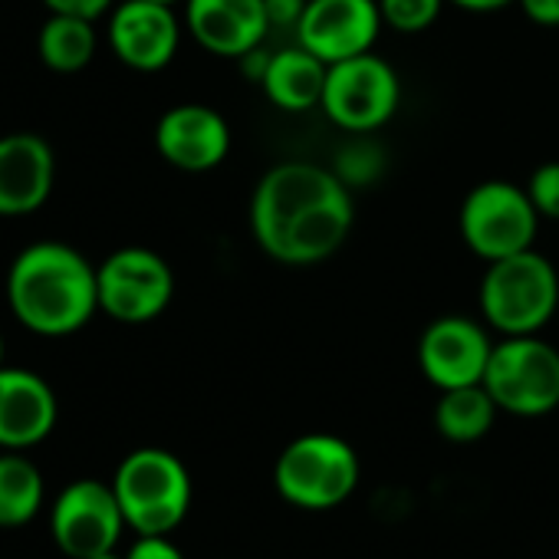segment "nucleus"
Returning a JSON list of instances; mask_svg holds the SVG:
<instances>
[{
    "mask_svg": "<svg viewBox=\"0 0 559 559\" xmlns=\"http://www.w3.org/2000/svg\"><path fill=\"white\" fill-rule=\"evenodd\" d=\"M451 4H457L461 11H471V14H493V11L513 4V0H451Z\"/></svg>",
    "mask_w": 559,
    "mask_h": 559,
    "instance_id": "c85d7f7f",
    "label": "nucleus"
},
{
    "mask_svg": "<svg viewBox=\"0 0 559 559\" xmlns=\"http://www.w3.org/2000/svg\"><path fill=\"white\" fill-rule=\"evenodd\" d=\"M444 8V0H379L382 21L399 34H421L428 31Z\"/></svg>",
    "mask_w": 559,
    "mask_h": 559,
    "instance_id": "4be33fe9",
    "label": "nucleus"
},
{
    "mask_svg": "<svg viewBox=\"0 0 559 559\" xmlns=\"http://www.w3.org/2000/svg\"><path fill=\"white\" fill-rule=\"evenodd\" d=\"M353 188L323 165H273L253 191L250 230L263 253L307 266L333 257L353 230Z\"/></svg>",
    "mask_w": 559,
    "mask_h": 559,
    "instance_id": "f257e3e1",
    "label": "nucleus"
},
{
    "mask_svg": "<svg viewBox=\"0 0 559 559\" xmlns=\"http://www.w3.org/2000/svg\"><path fill=\"white\" fill-rule=\"evenodd\" d=\"M536 227L539 211L513 181H480L461 204V237L487 263L530 250Z\"/></svg>",
    "mask_w": 559,
    "mask_h": 559,
    "instance_id": "0eeeda50",
    "label": "nucleus"
},
{
    "mask_svg": "<svg viewBox=\"0 0 559 559\" xmlns=\"http://www.w3.org/2000/svg\"><path fill=\"white\" fill-rule=\"evenodd\" d=\"M126 516L112 484L103 480H73L60 490L50 510V533L60 552L70 559H93L116 549Z\"/></svg>",
    "mask_w": 559,
    "mask_h": 559,
    "instance_id": "9d476101",
    "label": "nucleus"
},
{
    "mask_svg": "<svg viewBox=\"0 0 559 559\" xmlns=\"http://www.w3.org/2000/svg\"><path fill=\"white\" fill-rule=\"evenodd\" d=\"M44 474L24 451L0 454V526H27L44 507Z\"/></svg>",
    "mask_w": 559,
    "mask_h": 559,
    "instance_id": "412c9836",
    "label": "nucleus"
},
{
    "mask_svg": "<svg viewBox=\"0 0 559 559\" xmlns=\"http://www.w3.org/2000/svg\"><path fill=\"white\" fill-rule=\"evenodd\" d=\"M399 99H402V83L392 63L376 53H362L330 67L320 109L340 129L353 135H366L395 116Z\"/></svg>",
    "mask_w": 559,
    "mask_h": 559,
    "instance_id": "1a4fd4ad",
    "label": "nucleus"
},
{
    "mask_svg": "<svg viewBox=\"0 0 559 559\" xmlns=\"http://www.w3.org/2000/svg\"><path fill=\"white\" fill-rule=\"evenodd\" d=\"M273 480L284 500L307 510H330L356 490L359 457L336 435H304L284 448Z\"/></svg>",
    "mask_w": 559,
    "mask_h": 559,
    "instance_id": "39448f33",
    "label": "nucleus"
},
{
    "mask_svg": "<svg viewBox=\"0 0 559 559\" xmlns=\"http://www.w3.org/2000/svg\"><path fill=\"white\" fill-rule=\"evenodd\" d=\"M0 366H4V340H0Z\"/></svg>",
    "mask_w": 559,
    "mask_h": 559,
    "instance_id": "7c9ffc66",
    "label": "nucleus"
},
{
    "mask_svg": "<svg viewBox=\"0 0 559 559\" xmlns=\"http://www.w3.org/2000/svg\"><path fill=\"white\" fill-rule=\"evenodd\" d=\"M497 418V402L487 392L484 382L477 385H461V389H444L435 408V425L441 438L454 444H471L490 431Z\"/></svg>",
    "mask_w": 559,
    "mask_h": 559,
    "instance_id": "aec40b11",
    "label": "nucleus"
},
{
    "mask_svg": "<svg viewBox=\"0 0 559 559\" xmlns=\"http://www.w3.org/2000/svg\"><path fill=\"white\" fill-rule=\"evenodd\" d=\"M112 490L119 497L126 526H132L139 536H168L191 507L188 467L162 448L132 451L119 464Z\"/></svg>",
    "mask_w": 559,
    "mask_h": 559,
    "instance_id": "20e7f679",
    "label": "nucleus"
},
{
    "mask_svg": "<svg viewBox=\"0 0 559 559\" xmlns=\"http://www.w3.org/2000/svg\"><path fill=\"white\" fill-rule=\"evenodd\" d=\"M99 47L96 21L73 17V14H50V21L40 27L37 53L44 67L53 73H80L93 63Z\"/></svg>",
    "mask_w": 559,
    "mask_h": 559,
    "instance_id": "6ab92c4d",
    "label": "nucleus"
},
{
    "mask_svg": "<svg viewBox=\"0 0 559 559\" xmlns=\"http://www.w3.org/2000/svg\"><path fill=\"white\" fill-rule=\"evenodd\" d=\"M326 76H330V63H323L317 53H310L307 47L297 44L290 50L270 53L260 86L276 109L307 112L323 103Z\"/></svg>",
    "mask_w": 559,
    "mask_h": 559,
    "instance_id": "a211bd4d",
    "label": "nucleus"
},
{
    "mask_svg": "<svg viewBox=\"0 0 559 559\" xmlns=\"http://www.w3.org/2000/svg\"><path fill=\"white\" fill-rule=\"evenodd\" d=\"M126 559H185L181 549L175 543H168V536H139Z\"/></svg>",
    "mask_w": 559,
    "mask_h": 559,
    "instance_id": "bb28decb",
    "label": "nucleus"
},
{
    "mask_svg": "<svg viewBox=\"0 0 559 559\" xmlns=\"http://www.w3.org/2000/svg\"><path fill=\"white\" fill-rule=\"evenodd\" d=\"M50 14H73L86 21H99L116 8V0H44Z\"/></svg>",
    "mask_w": 559,
    "mask_h": 559,
    "instance_id": "393cba45",
    "label": "nucleus"
},
{
    "mask_svg": "<svg viewBox=\"0 0 559 559\" xmlns=\"http://www.w3.org/2000/svg\"><path fill=\"white\" fill-rule=\"evenodd\" d=\"M155 4H178V0H155Z\"/></svg>",
    "mask_w": 559,
    "mask_h": 559,
    "instance_id": "2f4dec72",
    "label": "nucleus"
},
{
    "mask_svg": "<svg viewBox=\"0 0 559 559\" xmlns=\"http://www.w3.org/2000/svg\"><path fill=\"white\" fill-rule=\"evenodd\" d=\"M266 4V21L270 27H300L310 0H263Z\"/></svg>",
    "mask_w": 559,
    "mask_h": 559,
    "instance_id": "a878e982",
    "label": "nucleus"
},
{
    "mask_svg": "<svg viewBox=\"0 0 559 559\" xmlns=\"http://www.w3.org/2000/svg\"><path fill=\"white\" fill-rule=\"evenodd\" d=\"M270 31L263 0H188V34L214 57L257 50Z\"/></svg>",
    "mask_w": 559,
    "mask_h": 559,
    "instance_id": "f3484780",
    "label": "nucleus"
},
{
    "mask_svg": "<svg viewBox=\"0 0 559 559\" xmlns=\"http://www.w3.org/2000/svg\"><path fill=\"white\" fill-rule=\"evenodd\" d=\"M93 559H126V556H119L116 549H109V552H99V556H93Z\"/></svg>",
    "mask_w": 559,
    "mask_h": 559,
    "instance_id": "c756f323",
    "label": "nucleus"
},
{
    "mask_svg": "<svg viewBox=\"0 0 559 559\" xmlns=\"http://www.w3.org/2000/svg\"><path fill=\"white\" fill-rule=\"evenodd\" d=\"M523 14L539 27H559V0H516Z\"/></svg>",
    "mask_w": 559,
    "mask_h": 559,
    "instance_id": "cd10ccee",
    "label": "nucleus"
},
{
    "mask_svg": "<svg viewBox=\"0 0 559 559\" xmlns=\"http://www.w3.org/2000/svg\"><path fill=\"white\" fill-rule=\"evenodd\" d=\"M382 24L379 0H310L297 27V40L333 67L372 53Z\"/></svg>",
    "mask_w": 559,
    "mask_h": 559,
    "instance_id": "9b49d317",
    "label": "nucleus"
},
{
    "mask_svg": "<svg viewBox=\"0 0 559 559\" xmlns=\"http://www.w3.org/2000/svg\"><path fill=\"white\" fill-rule=\"evenodd\" d=\"M155 145L162 158L178 171H211L230 152V129L224 116L201 103H185L158 119Z\"/></svg>",
    "mask_w": 559,
    "mask_h": 559,
    "instance_id": "4468645a",
    "label": "nucleus"
},
{
    "mask_svg": "<svg viewBox=\"0 0 559 559\" xmlns=\"http://www.w3.org/2000/svg\"><path fill=\"white\" fill-rule=\"evenodd\" d=\"M556 307V266L533 247L487 263V273L480 280V313L503 336L539 333L552 320Z\"/></svg>",
    "mask_w": 559,
    "mask_h": 559,
    "instance_id": "7ed1b4c3",
    "label": "nucleus"
},
{
    "mask_svg": "<svg viewBox=\"0 0 559 559\" xmlns=\"http://www.w3.org/2000/svg\"><path fill=\"white\" fill-rule=\"evenodd\" d=\"M493 343L487 340L484 326L471 317H438L418 340V366L431 385L461 389L484 382Z\"/></svg>",
    "mask_w": 559,
    "mask_h": 559,
    "instance_id": "f8f14e48",
    "label": "nucleus"
},
{
    "mask_svg": "<svg viewBox=\"0 0 559 559\" xmlns=\"http://www.w3.org/2000/svg\"><path fill=\"white\" fill-rule=\"evenodd\" d=\"M57 395L31 369L0 366V451H27L57 428Z\"/></svg>",
    "mask_w": 559,
    "mask_h": 559,
    "instance_id": "dca6fc26",
    "label": "nucleus"
},
{
    "mask_svg": "<svg viewBox=\"0 0 559 559\" xmlns=\"http://www.w3.org/2000/svg\"><path fill=\"white\" fill-rule=\"evenodd\" d=\"M8 307L37 336H73L99 310L96 266L70 243H31L11 263Z\"/></svg>",
    "mask_w": 559,
    "mask_h": 559,
    "instance_id": "f03ea898",
    "label": "nucleus"
},
{
    "mask_svg": "<svg viewBox=\"0 0 559 559\" xmlns=\"http://www.w3.org/2000/svg\"><path fill=\"white\" fill-rule=\"evenodd\" d=\"M526 194L533 207L539 211V217L559 221V162L539 165L526 181Z\"/></svg>",
    "mask_w": 559,
    "mask_h": 559,
    "instance_id": "b1692460",
    "label": "nucleus"
},
{
    "mask_svg": "<svg viewBox=\"0 0 559 559\" xmlns=\"http://www.w3.org/2000/svg\"><path fill=\"white\" fill-rule=\"evenodd\" d=\"M99 310L116 323H152L175 297V273L148 247H122L96 266Z\"/></svg>",
    "mask_w": 559,
    "mask_h": 559,
    "instance_id": "6e6552de",
    "label": "nucleus"
},
{
    "mask_svg": "<svg viewBox=\"0 0 559 559\" xmlns=\"http://www.w3.org/2000/svg\"><path fill=\"white\" fill-rule=\"evenodd\" d=\"M484 385L497 408L539 418L559 405V349L533 336H507L493 346Z\"/></svg>",
    "mask_w": 559,
    "mask_h": 559,
    "instance_id": "423d86ee",
    "label": "nucleus"
},
{
    "mask_svg": "<svg viewBox=\"0 0 559 559\" xmlns=\"http://www.w3.org/2000/svg\"><path fill=\"white\" fill-rule=\"evenodd\" d=\"M382 165H385V155H382L379 145H372V142H353V145H346V148L340 152L333 171H336L349 188H359V185L376 181L379 171H382Z\"/></svg>",
    "mask_w": 559,
    "mask_h": 559,
    "instance_id": "5701e85b",
    "label": "nucleus"
},
{
    "mask_svg": "<svg viewBox=\"0 0 559 559\" xmlns=\"http://www.w3.org/2000/svg\"><path fill=\"white\" fill-rule=\"evenodd\" d=\"M57 178V158L44 135H0V217H24L47 204Z\"/></svg>",
    "mask_w": 559,
    "mask_h": 559,
    "instance_id": "2eb2a0df",
    "label": "nucleus"
},
{
    "mask_svg": "<svg viewBox=\"0 0 559 559\" xmlns=\"http://www.w3.org/2000/svg\"><path fill=\"white\" fill-rule=\"evenodd\" d=\"M178 44H181V27L171 4L122 0L109 14V47L126 67L139 73L165 70L175 60Z\"/></svg>",
    "mask_w": 559,
    "mask_h": 559,
    "instance_id": "ddd939ff",
    "label": "nucleus"
}]
</instances>
